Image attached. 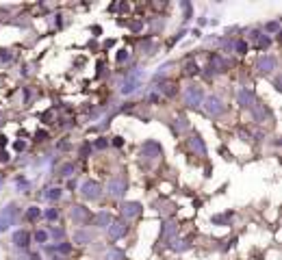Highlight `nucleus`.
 <instances>
[{
  "label": "nucleus",
  "mask_w": 282,
  "mask_h": 260,
  "mask_svg": "<svg viewBox=\"0 0 282 260\" xmlns=\"http://www.w3.org/2000/svg\"><path fill=\"white\" fill-rule=\"evenodd\" d=\"M202 89L200 87H189L184 91V104L187 106H200L202 104Z\"/></svg>",
  "instance_id": "nucleus-1"
},
{
  "label": "nucleus",
  "mask_w": 282,
  "mask_h": 260,
  "mask_svg": "<svg viewBox=\"0 0 282 260\" xmlns=\"http://www.w3.org/2000/svg\"><path fill=\"white\" fill-rule=\"evenodd\" d=\"M204 108H206L208 115H215V117L224 113V106H221V102H219L215 96H208V98L204 100Z\"/></svg>",
  "instance_id": "nucleus-2"
},
{
  "label": "nucleus",
  "mask_w": 282,
  "mask_h": 260,
  "mask_svg": "<svg viewBox=\"0 0 282 260\" xmlns=\"http://www.w3.org/2000/svg\"><path fill=\"white\" fill-rule=\"evenodd\" d=\"M83 197H85V200H96V197H100V186H98L96 182L87 180V182L83 184Z\"/></svg>",
  "instance_id": "nucleus-3"
},
{
  "label": "nucleus",
  "mask_w": 282,
  "mask_h": 260,
  "mask_svg": "<svg viewBox=\"0 0 282 260\" xmlns=\"http://www.w3.org/2000/svg\"><path fill=\"white\" fill-rule=\"evenodd\" d=\"M126 230H128V223L126 221H111V225H109L111 239H120V236H124Z\"/></svg>",
  "instance_id": "nucleus-4"
},
{
  "label": "nucleus",
  "mask_w": 282,
  "mask_h": 260,
  "mask_svg": "<svg viewBox=\"0 0 282 260\" xmlns=\"http://www.w3.org/2000/svg\"><path fill=\"white\" fill-rule=\"evenodd\" d=\"M124 191H126V180L117 178V180H111V182H109V193H111L113 197H122Z\"/></svg>",
  "instance_id": "nucleus-5"
},
{
  "label": "nucleus",
  "mask_w": 282,
  "mask_h": 260,
  "mask_svg": "<svg viewBox=\"0 0 282 260\" xmlns=\"http://www.w3.org/2000/svg\"><path fill=\"white\" fill-rule=\"evenodd\" d=\"M258 69H261L263 74H267V72H271V69H276V59H273L271 54L261 57V59H258Z\"/></svg>",
  "instance_id": "nucleus-6"
},
{
  "label": "nucleus",
  "mask_w": 282,
  "mask_h": 260,
  "mask_svg": "<svg viewBox=\"0 0 282 260\" xmlns=\"http://www.w3.org/2000/svg\"><path fill=\"white\" fill-rule=\"evenodd\" d=\"M139 87V74H130L126 80H124V87H122V93L124 96H128V93H132L135 89Z\"/></svg>",
  "instance_id": "nucleus-7"
},
{
  "label": "nucleus",
  "mask_w": 282,
  "mask_h": 260,
  "mask_svg": "<svg viewBox=\"0 0 282 260\" xmlns=\"http://www.w3.org/2000/svg\"><path fill=\"white\" fill-rule=\"evenodd\" d=\"M122 212H124V217H137L139 212H141V204L139 202H126L124 206H122Z\"/></svg>",
  "instance_id": "nucleus-8"
},
{
  "label": "nucleus",
  "mask_w": 282,
  "mask_h": 260,
  "mask_svg": "<svg viewBox=\"0 0 282 260\" xmlns=\"http://www.w3.org/2000/svg\"><path fill=\"white\" fill-rule=\"evenodd\" d=\"M141 154L148 156V158H154V156H158V154H161V148L154 143V141H148V143L143 145V150H141Z\"/></svg>",
  "instance_id": "nucleus-9"
},
{
  "label": "nucleus",
  "mask_w": 282,
  "mask_h": 260,
  "mask_svg": "<svg viewBox=\"0 0 282 260\" xmlns=\"http://www.w3.org/2000/svg\"><path fill=\"white\" fill-rule=\"evenodd\" d=\"M13 243H15V247H20V249L28 247V234H26V232H15Z\"/></svg>",
  "instance_id": "nucleus-10"
},
{
  "label": "nucleus",
  "mask_w": 282,
  "mask_h": 260,
  "mask_svg": "<svg viewBox=\"0 0 282 260\" xmlns=\"http://www.w3.org/2000/svg\"><path fill=\"white\" fill-rule=\"evenodd\" d=\"M239 102H241L243 106H254V104H252V102H254V93L247 91V89H243V91L239 93Z\"/></svg>",
  "instance_id": "nucleus-11"
},
{
  "label": "nucleus",
  "mask_w": 282,
  "mask_h": 260,
  "mask_svg": "<svg viewBox=\"0 0 282 260\" xmlns=\"http://www.w3.org/2000/svg\"><path fill=\"white\" fill-rule=\"evenodd\" d=\"M96 223H98L100 228H106V225H111V215H109L106 210L98 212V215H96Z\"/></svg>",
  "instance_id": "nucleus-12"
},
{
  "label": "nucleus",
  "mask_w": 282,
  "mask_h": 260,
  "mask_svg": "<svg viewBox=\"0 0 282 260\" xmlns=\"http://www.w3.org/2000/svg\"><path fill=\"white\" fill-rule=\"evenodd\" d=\"M72 217H74L76 221H85V219H87V210H85L83 206H74V208H72Z\"/></svg>",
  "instance_id": "nucleus-13"
},
{
  "label": "nucleus",
  "mask_w": 282,
  "mask_h": 260,
  "mask_svg": "<svg viewBox=\"0 0 282 260\" xmlns=\"http://www.w3.org/2000/svg\"><path fill=\"white\" fill-rule=\"evenodd\" d=\"M191 148H193V150H198V154H200V156H204V154H206V148H204V143H202V139H200V137H193V139H191Z\"/></svg>",
  "instance_id": "nucleus-14"
},
{
  "label": "nucleus",
  "mask_w": 282,
  "mask_h": 260,
  "mask_svg": "<svg viewBox=\"0 0 282 260\" xmlns=\"http://www.w3.org/2000/svg\"><path fill=\"white\" fill-rule=\"evenodd\" d=\"M74 241H76V243H91V234H89V232L78 230V232L74 234Z\"/></svg>",
  "instance_id": "nucleus-15"
},
{
  "label": "nucleus",
  "mask_w": 282,
  "mask_h": 260,
  "mask_svg": "<svg viewBox=\"0 0 282 260\" xmlns=\"http://www.w3.org/2000/svg\"><path fill=\"white\" fill-rule=\"evenodd\" d=\"M106 260H126V256L120 249H109L106 251Z\"/></svg>",
  "instance_id": "nucleus-16"
},
{
  "label": "nucleus",
  "mask_w": 282,
  "mask_h": 260,
  "mask_svg": "<svg viewBox=\"0 0 282 260\" xmlns=\"http://www.w3.org/2000/svg\"><path fill=\"white\" fill-rule=\"evenodd\" d=\"M61 195H63V191H61L59 186H52V189H48V193H46V197H48V200H52V202H54V200H59Z\"/></svg>",
  "instance_id": "nucleus-17"
},
{
  "label": "nucleus",
  "mask_w": 282,
  "mask_h": 260,
  "mask_svg": "<svg viewBox=\"0 0 282 260\" xmlns=\"http://www.w3.org/2000/svg\"><path fill=\"white\" fill-rule=\"evenodd\" d=\"M174 230H176L174 223H165V225H163V239L169 241V239H172V234H174Z\"/></svg>",
  "instance_id": "nucleus-18"
},
{
  "label": "nucleus",
  "mask_w": 282,
  "mask_h": 260,
  "mask_svg": "<svg viewBox=\"0 0 282 260\" xmlns=\"http://www.w3.org/2000/svg\"><path fill=\"white\" fill-rule=\"evenodd\" d=\"M39 215H41V210H39L37 206H31V208L26 210V219H28V221H35Z\"/></svg>",
  "instance_id": "nucleus-19"
},
{
  "label": "nucleus",
  "mask_w": 282,
  "mask_h": 260,
  "mask_svg": "<svg viewBox=\"0 0 282 260\" xmlns=\"http://www.w3.org/2000/svg\"><path fill=\"white\" fill-rule=\"evenodd\" d=\"M35 241H37V243H46V241H48V232L37 230V232H35Z\"/></svg>",
  "instance_id": "nucleus-20"
},
{
  "label": "nucleus",
  "mask_w": 282,
  "mask_h": 260,
  "mask_svg": "<svg viewBox=\"0 0 282 260\" xmlns=\"http://www.w3.org/2000/svg\"><path fill=\"white\" fill-rule=\"evenodd\" d=\"M72 171H74V165H63V167H61V176H72Z\"/></svg>",
  "instance_id": "nucleus-21"
},
{
  "label": "nucleus",
  "mask_w": 282,
  "mask_h": 260,
  "mask_svg": "<svg viewBox=\"0 0 282 260\" xmlns=\"http://www.w3.org/2000/svg\"><path fill=\"white\" fill-rule=\"evenodd\" d=\"M59 217V210L57 208H50V210H46V219H50V221H54Z\"/></svg>",
  "instance_id": "nucleus-22"
},
{
  "label": "nucleus",
  "mask_w": 282,
  "mask_h": 260,
  "mask_svg": "<svg viewBox=\"0 0 282 260\" xmlns=\"http://www.w3.org/2000/svg\"><path fill=\"white\" fill-rule=\"evenodd\" d=\"M230 219V212H226V215H217V217H213V223H226Z\"/></svg>",
  "instance_id": "nucleus-23"
},
{
  "label": "nucleus",
  "mask_w": 282,
  "mask_h": 260,
  "mask_svg": "<svg viewBox=\"0 0 282 260\" xmlns=\"http://www.w3.org/2000/svg\"><path fill=\"white\" fill-rule=\"evenodd\" d=\"M69 249H72V245H69V243H61V245H57V251H61V254H67Z\"/></svg>",
  "instance_id": "nucleus-24"
},
{
  "label": "nucleus",
  "mask_w": 282,
  "mask_h": 260,
  "mask_svg": "<svg viewBox=\"0 0 282 260\" xmlns=\"http://www.w3.org/2000/svg\"><path fill=\"white\" fill-rule=\"evenodd\" d=\"M0 61L9 63V61H11V52H9V50H0Z\"/></svg>",
  "instance_id": "nucleus-25"
},
{
  "label": "nucleus",
  "mask_w": 282,
  "mask_h": 260,
  "mask_svg": "<svg viewBox=\"0 0 282 260\" xmlns=\"http://www.w3.org/2000/svg\"><path fill=\"white\" fill-rule=\"evenodd\" d=\"M93 145H96L98 150H104V148L109 145V141H106V139H98V141H96V143H93Z\"/></svg>",
  "instance_id": "nucleus-26"
},
{
  "label": "nucleus",
  "mask_w": 282,
  "mask_h": 260,
  "mask_svg": "<svg viewBox=\"0 0 282 260\" xmlns=\"http://www.w3.org/2000/svg\"><path fill=\"white\" fill-rule=\"evenodd\" d=\"M237 52H241V54L247 52V43H245V41H239V43H237Z\"/></svg>",
  "instance_id": "nucleus-27"
},
{
  "label": "nucleus",
  "mask_w": 282,
  "mask_h": 260,
  "mask_svg": "<svg viewBox=\"0 0 282 260\" xmlns=\"http://www.w3.org/2000/svg\"><path fill=\"white\" fill-rule=\"evenodd\" d=\"M265 28H267L269 33H276V31H278V22H269V24H267Z\"/></svg>",
  "instance_id": "nucleus-28"
},
{
  "label": "nucleus",
  "mask_w": 282,
  "mask_h": 260,
  "mask_svg": "<svg viewBox=\"0 0 282 260\" xmlns=\"http://www.w3.org/2000/svg\"><path fill=\"white\" fill-rule=\"evenodd\" d=\"M124 59H128V50H120V54H117V61H124Z\"/></svg>",
  "instance_id": "nucleus-29"
},
{
  "label": "nucleus",
  "mask_w": 282,
  "mask_h": 260,
  "mask_svg": "<svg viewBox=\"0 0 282 260\" xmlns=\"http://www.w3.org/2000/svg\"><path fill=\"white\" fill-rule=\"evenodd\" d=\"M9 223H11V221H7V219H0V232H5V230L9 228Z\"/></svg>",
  "instance_id": "nucleus-30"
},
{
  "label": "nucleus",
  "mask_w": 282,
  "mask_h": 260,
  "mask_svg": "<svg viewBox=\"0 0 282 260\" xmlns=\"http://www.w3.org/2000/svg\"><path fill=\"white\" fill-rule=\"evenodd\" d=\"M258 46H261V48H267V46H269V37H261V41H258Z\"/></svg>",
  "instance_id": "nucleus-31"
},
{
  "label": "nucleus",
  "mask_w": 282,
  "mask_h": 260,
  "mask_svg": "<svg viewBox=\"0 0 282 260\" xmlns=\"http://www.w3.org/2000/svg\"><path fill=\"white\" fill-rule=\"evenodd\" d=\"M198 72H200L198 65H189V67H187V74H198Z\"/></svg>",
  "instance_id": "nucleus-32"
},
{
  "label": "nucleus",
  "mask_w": 282,
  "mask_h": 260,
  "mask_svg": "<svg viewBox=\"0 0 282 260\" xmlns=\"http://www.w3.org/2000/svg\"><path fill=\"white\" fill-rule=\"evenodd\" d=\"M9 160V154L7 152H0V163H7Z\"/></svg>",
  "instance_id": "nucleus-33"
},
{
  "label": "nucleus",
  "mask_w": 282,
  "mask_h": 260,
  "mask_svg": "<svg viewBox=\"0 0 282 260\" xmlns=\"http://www.w3.org/2000/svg\"><path fill=\"white\" fill-rule=\"evenodd\" d=\"M24 148H26L24 141H17V143H15V150H24Z\"/></svg>",
  "instance_id": "nucleus-34"
},
{
  "label": "nucleus",
  "mask_w": 282,
  "mask_h": 260,
  "mask_svg": "<svg viewBox=\"0 0 282 260\" xmlns=\"http://www.w3.org/2000/svg\"><path fill=\"white\" fill-rule=\"evenodd\" d=\"M2 145H7V137H5V134H0V148H2Z\"/></svg>",
  "instance_id": "nucleus-35"
},
{
  "label": "nucleus",
  "mask_w": 282,
  "mask_h": 260,
  "mask_svg": "<svg viewBox=\"0 0 282 260\" xmlns=\"http://www.w3.org/2000/svg\"><path fill=\"white\" fill-rule=\"evenodd\" d=\"M31 260H39V256H37V254H33V256H31Z\"/></svg>",
  "instance_id": "nucleus-36"
},
{
  "label": "nucleus",
  "mask_w": 282,
  "mask_h": 260,
  "mask_svg": "<svg viewBox=\"0 0 282 260\" xmlns=\"http://www.w3.org/2000/svg\"><path fill=\"white\" fill-rule=\"evenodd\" d=\"M54 260H61V258H54Z\"/></svg>",
  "instance_id": "nucleus-37"
}]
</instances>
